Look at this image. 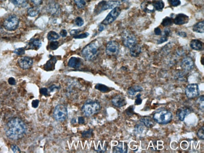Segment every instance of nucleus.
<instances>
[{
  "instance_id": "nucleus-1",
  "label": "nucleus",
  "mask_w": 204,
  "mask_h": 153,
  "mask_svg": "<svg viewBox=\"0 0 204 153\" xmlns=\"http://www.w3.org/2000/svg\"><path fill=\"white\" fill-rule=\"evenodd\" d=\"M6 136L11 140H17L22 138L26 131L25 124L19 118H14L9 121L5 126Z\"/></svg>"
},
{
  "instance_id": "nucleus-2",
  "label": "nucleus",
  "mask_w": 204,
  "mask_h": 153,
  "mask_svg": "<svg viewBox=\"0 0 204 153\" xmlns=\"http://www.w3.org/2000/svg\"><path fill=\"white\" fill-rule=\"evenodd\" d=\"M99 43L97 41H94L87 45L81 51L83 57L87 60H95L99 51Z\"/></svg>"
},
{
  "instance_id": "nucleus-3",
  "label": "nucleus",
  "mask_w": 204,
  "mask_h": 153,
  "mask_svg": "<svg viewBox=\"0 0 204 153\" xmlns=\"http://www.w3.org/2000/svg\"><path fill=\"white\" fill-rule=\"evenodd\" d=\"M153 118L155 122L160 125H167L173 119V114L167 109H161L154 113Z\"/></svg>"
},
{
  "instance_id": "nucleus-4",
  "label": "nucleus",
  "mask_w": 204,
  "mask_h": 153,
  "mask_svg": "<svg viewBox=\"0 0 204 153\" xmlns=\"http://www.w3.org/2000/svg\"><path fill=\"white\" fill-rule=\"evenodd\" d=\"M101 109V105L97 101L88 100L85 103L81 108L84 115L91 117L99 111Z\"/></svg>"
},
{
  "instance_id": "nucleus-5",
  "label": "nucleus",
  "mask_w": 204,
  "mask_h": 153,
  "mask_svg": "<svg viewBox=\"0 0 204 153\" xmlns=\"http://www.w3.org/2000/svg\"><path fill=\"white\" fill-rule=\"evenodd\" d=\"M121 4L120 1L118 0L108 1H102L99 2L96 6L94 9V13L96 14H98L105 10L114 9L119 6Z\"/></svg>"
},
{
  "instance_id": "nucleus-6",
  "label": "nucleus",
  "mask_w": 204,
  "mask_h": 153,
  "mask_svg": "<svg viewBox=\"0 0 204 153\" xmlns=\"http://www.w3.org/2000/svg\"><path fill=\"white\" fill-rule=\"evenodd\" d=\"M19 24L18 17L14 14L8 17L5 19L3 24L6 29L9 31H13L17 28Z\"/></svg>"
},
{
  "instance_id": "nucleus-7",
  "label": "nucleus",
  "mask_w": 204,
  "mask_h": 153,
  "mask_svg": "<svg viewBox=\"0 0 204 153\" xmlns=\"http://www.w3.org/2000/svg\"><path fill=\"white\" fill-rule=\"evenodd\" d=\"M68 110L65 105L60 104L55 107L53 112V116L56 121H63L68 117Z\"/></svg>"
},
{
  "instance_id": "nucleus-8",
  "label": "nucleus",
  "mask_w": 204,
  "mask_h": 153,
  "mask_svg": "<svg viewBox=\"0 0 204 153\" xmlns=\"http://www.w3.org/2000/svg\"><path fill=\"white\" fill-rule=\"evenodd\" d=\"M122 39L124 45L129 49L136 43V37L130 32H124L122 35Z\"/></svg>"
},
{
  "instance_id": "nucleus-9",
  "label": "nucleus",
  "mask_w": 204,
  "mask_h": 153,
  "mask_svg": "<svg viewBox=\"0 0 204 153\" xmlns=\"http://www.w3.org/2000/svg\"><path fill=\"white\" fill-rule=\"evenodd\" d=\"M121 10L120 8L118 6L113 9V10L106 16V18L102 21L101 24L105 25H107L113 23L119 16L121 14Z\"/></svg>"
},
{
  "instance_id": "nucleus-10",
  "label": "nucleus",
  "mask_w": 204,
  "mask_h": 153,
  "mask_svg": "<svg viewBox=\"0 0 204 153\" xmlns=\"http://www.w3.org/2000/svg\"><path fill=\"white\" fill-rule=\"evenodd\" d=\"M185 94L188 99L195 98L199 95V87L197 84H189L187 86L185 89Z\"/></svg>"
},
{
  "instance_id": "nucleus-11",
  "label": "nucleus",
  "mask_w": 204,
  "mask_h": 153,
  "mask_svg": "<svg viewBox=\"0 0 204 153\" xmlns=\"http://www.w3.org/2000/svg\"><path fill=\"white\" fill-rule=\"evenodd\" d=\"M106 54L109 56H116L119 54L120 45L115 41H110L108 43L106 47Z\"/></svg>"
},
{
  "instance_id": "nucleus-12",
  "label": "nucleus",
  "mask_w": 204,
  "mask_h": 153,
  "mask_svg": "<svg viewBox=\"0 0 204 153\" xmlns=\"http://www.w3.org/2000/svg\"><path fill=\"white\" fill-rule=\"evenodd\" d=\"M18 62L20 67L25 69L31 68L33 63L32 59L27 56L21 57L18 59Z\"/></svg>"
},
{
  "instance_id": "nucleus-13",
  "label": "nucleus",
  "mask_w": 204,
  "mask_h": 153,
  "mask_svg": "<svg viewBox=\"0 0 204 153\" xmlns=\"http://www.w3.org/2000/svg\"><path fill=\"white\" fill-rule=\"evenodd\" d=\"M192 112L191 108L189 107H183L177 109L176 115L180 121H184L185 117Z\"/></svg>"
},
{
  "instance_id": "nucleus-14",
  "label": "nucleus",
  "mask_w": 204,
  "mask_h": 153,
  "mask_svg": "<svg viewBox=\"0 0 204 153\" xmlns=\"http://www.w3.org/2000/svg\"><path fill=\"white\" fill-rule=\"evenodd\" d=\"M111 102L113 105L118 108L122 107L127 104L125 98L121 95L114 96L112 99Z\"/></svg>"
},
{
  "instance_id": "nucleus-15",
  "label": "nucleus",
  "mask_w": 204,
  "mask_h": 153,
  "mask_svg": "<svg viewBox=\"0 0 204 153\" xmlns=\"http://www.w3.org/2000/svg\"><path fill=\"white\" fill-rule=\"evenodd\" d=\"M50 60L44 65L43 68L46 71H53L55 69L56 63L58 60L59 56L50 55Z\"/></svg>"
},
{
  "instance_id": "nucleus-16",
  "label": "nucleus",
  "mask_w": 204,
  "mask_h": 153,
  "mask_svg": "<svg viewBox=\"0 0 204 153\" xmlns=\"http://www.w3.org/2000/svg\"><path fill=\"white\" fill-rule=\"evenodd\" d=\"M194 65L193 59L189 57L184 58L181 62V68L184 70L190 71L193 68Z\"/></svg>"
},
{
  "instance_id": "nucleus-17",
  "label": "nucleus",
  "mask_w": 204,
  "mask_h": 153,
  "mask_svg": "<svg viewBox=\"0 0 204 153\" xmlns=\"http://www.w3.org/2000/svg\"><path fill=\"white\" fill-rule=\"evenodd\" d=\"M173 23L177 25L186 24L189 21V17L186 14L180 13L177 14L173 19Z\"/></svg>"
},
{
  "instance_id": "nucleus-18",
  "label": "nucleus",
  "mask_w": 204,
  "mask_h": 153,
  "mask_svg": "<svg viewBox=\"0 0 204 153\" xmlns=\"http://www.w3.org/2000/svg\"><path fill=\"white\" fill-rule=\"evenodd\" d=\"M141 8L144 12L150 13L154 12V7L152 2L150 1H143L141 5Z\"/></svg>"
},
{
  "instance_id": "nucleus-19",
  "label": "nucleus",
  "mask_w": 204,
  "mask_h": 153,
  "mask_svg": "<svg viewBox=\"0 0 204 153\" xmlns=\"http://www.w3.org/2000/svg\"><path fill=\"white\" fill-rule=\"evenodd\" d=\"M139 121L143 123L146 127L148 128H152L156 125L154 120L149 116L142 117L139 119Z\"/></svg>"
},
{
  "instance_id": "nucleus-20",
  "label": "nucleus",
  "mask_w": 204,
  "mask_h": 153,
  "mask_svg": "<svg viewBox=\"0 0 204 153\" xmlns=\"http://www.w3.org/2000/svg\"><path fill=\"white\" fill-rule=\"evenodd\" d=\"M128 145L126 142H120L117 145L113 147V152L114 153H126L127 152Z\"/></svg>"
},
{
  "instance_id": "nucleus-21",
  "label": "nucleus",
  "mask_w": 204,
  "mask_h": 153,
  "mask_svg": "<svg viewBox=\"0 0 204 153\" xmlns=\"http://www.w3.org/2000/svg\"><path fill=\"white\" fill-rule=\"evenodd\" d=\"M82 63V60L79 58L72 57L70 58L68 63V65L70 68H80Z\"/></svg>"
},
{
  "instance_id": "nucleus-22",
  "label": "nucleus",
  "mask_w": 204,
  "mask_h": 153,
  "mask_svg": "<svg viewBox=\"0 0 204 153\" xmlns=\"http://www.w3.org/2000/svg\"><path fill=\"white\" fill-rule=\"evenodd\" d=\"M42 42L39 39H32L28 45V49L37 50H39L42 46Z\"/></svg>"
},
{
  "instance_id": "nucleus-23",
  "label": "nucleus",
  "mask_w": 204,
  "mask_h": 153,
  "mask_svg": "<svg viewBox=\"0 0 204 153\" xmlns=\"http://www.w3.org/2000/svg\"><path fill=\"white\" fill-rule=\"evenodd\" d=\"M190 47L193 50L200 51L203 47V43L199 39H194L192 40L190 43Z\"/></svg>"
},
{
  "instance_id": "nucleus-24",
  "label": "nucleus",
  "mask_w": 204,
  "mask_h": 153,
  "mask_svg": "<svg viewBox=\"0 0 204 153\" xmlns=\"http://www.w3.org/2000/svg\"><path fill=\"white\" fill-rule=\"evenodd\" d=\"M141 52V47L136 43L130 48V55L133 57H137L139 56Z\"/></svg>"
},
{
  "instance_id": "nucleus-25",
  "label": "nucleus",
  "mask_w": 204,
  "mask_h": 153,
  "mask_svg": "<svg viewBox=\"0 0 204 153\" xmlns=\"http://www.w3.org/2000/svg\"><path fill=\"white\" fill-rule=\"evenodd\" d=\"M143 90L142 86L139 85H135L130 87L128 89V93L130 95H135L137 92H141Z\"/></svg>"
},
{
  "instance_id": "nucleus-26",
  "label": "nucleus",
  "mask_w": 204,
  "mask_h": 153,
  "mask_svg": "<svg viewBox=\"0 0 204 153\" xmlns=\"http://www.w3.org/2000/svg\"><path fill=\"white\" fill-rule=\"evenodd\" d=\"M193 30L194 32L203 33L204 32V22L203 21L195 24L193 26Z\"/></svg>"
},
{
  "instance_id": "nucleus-27",
  "label": "nucleus",
  "mask_w": 204,
  "mask_h": 153,
  "mask_svg": "<svg viewBox=\"0 0 204 153\" xmlns=\"http://www.w3.org/2000/svg\"><path fill=\"white\" fill-rule=\"evenodd\" d=\"M152 3L154 9L158 11L162 10L165 6L164 2L162 0H156L154 1Z\"/></svg>"
},
{
  "instance_id": "nucleus-28",
  "label": "nucleus",
  "mask_w": 204,
  "mask_h": 153,
  "mask_svg": "<svg viewBox=\"0 0 204 153\" xmlns=\"http://www.w3.org/2000/svg\"><path fill=\"white\" fill-rule=\"evenodd\" d=\"M39 12V9L37 6H34L30 8L28 10L27 13L28 15L31 17L36 16Z\"/></svg>"
},
{
  "instance_id": "nucleus-29",
  "label": "nucleus",
  "mask_w": 204,
  "mask_h": 153,
  "mask_svg": "<svg viewBox=\"0 0 204 153\" xmlns=\"http://www.w3.org/2000/svg\"><path fill=\"white\" fill-rule=\"evenodd\" d=\"M173 24V19L170 17H167L163 19L161 25L164 27H168V26L172 25Z\"/></svg>"
},
{
  "instance_id": "nucleus-30",
  "label": "nucleus",
  "mask_w": 204,
  "mask_h": 153,
  "mask_svg": "<svg viewBox=\"0 0 204 153\" xmlns=\"http://www.w3.org/2000/svg\"><path fill=\"white\" fill-rule=\"evenodd\" d=\"M90 0H74L75 4L79 9H83L87 5Z\"/></svg>"
},
{
  "instance_id": "nucleus-31",
  "label": "nucleus",
  "mask_w": 204,
  "mask_h": 153,
  "mask_svg": "<svg viewBox=\"0 0 204 153\" xmlns=\"http://www.w3.org/2000/svg\"><path fill=\"white\" fill-rule=\"evenodd\" d=\"M60 37L58 34L54 31H51L48 32L47 38L49 40H55L58 39Z\"/></svg>"
},
{
  "instance_id": "nucleus-32",
  "label": "nucleus",
  "mask_w": 204,
  "mask_h": 153,
  "mask_svg": "<svg viewBox=\"0 0 204 153\" xmlns=\"http://www.w3.org/2000/svg\"><path fill=\"white\" fill-rule=\"evenodd\" d=\"M95 88L96 89L100 91L103 92V93L108 92L110 90V89H109L108 87L101 84H97L95 85Z\"/></svg>"
},
{
  "instance_id": "nucleus-33",
  "label": "nucleus",
  "mask_w": 204,
  "mask_h": 153,
  "mask_svg": "<svg viewBox=\"0 0 204 153\" xmlns=\"http://www.w3.org/2000/svg\"><path fill=\"white\" fill-rule=\"evenodd\" d=\"M10 1L15 6H22L25 4L27 0H10Z\"/></svg>"
},
{
  "instance_id": "nucleus-34",
  "label": "nucleus",
  "mask_w": 204,
  "mask_h": 153,
  "mask_svg": "<svg viewBox=\"0 0 204 153\" xmlns=\"http://www.w3.org/2000/svg\"><path fill=\"white\" fill-rule=\"evenodd\" d=\"M93 129H90L86 131L83 132L82 136L83 137L85 138H91L93 135Z\"/></svg>"
},
{
  "instance_id": "nucleus-35",
  "label": "nucleus",
  "mask_w": 204,
  "mask_h": 153,
  "mask_svg": "<svg viewBox=\"0 0 204 153\" xmlns=\"http://www.w3.org/2000/svg\"><path fill=\"white\" fill-rule=\"evenodd\" d=\"M106 144H104L103 142H101V144H98V146H97L98 147H96L95 150L98 152H105L106 150V147H102V146Z\"/></svg>"
},
{
  "instance_id": "nucleus-36",
  "label": "nucleus",
  "mask_w": 204,
  "mask_h": 153,
  "mask_svg": "<svg viewBox=\"0 0 204 153\" xmlns=\"http://www.w3.org/2000/svg\"><path fill=\"white\" fill-rule=\"evenodd\" d=\"M204 95H201L197 101V104H199L200 109H201L202 111H203L204 110Z\"/></svg>"
},
{
  "instance_id": "nucleus-37",
  "label": "nucleus",
  "mask_w": 204,
  "mask_h": 153,
  "mask_svg": "<svg viewBox=\"0 0 204 153\" xmlns=\"http://www.w3.org/2000/svg\"><path fill=\"white\" fill-rule=\"evenodd\" d=\"M59 43L57 41H52L50 43L49 47L50 49L52 50H55L57 49L59 47Z\"/></svg>"
},
{
  "instance_id": "nucleus-38",
  "label": "nucleus",
  "mask_w": 204,
  "mask_h": 153,
  "mask_svg": "<svg viewBox=\"0 0 204 153\" xmlns=\"http://www.w3.org/2000/svg\"><path fill=\"white\" fill-rule=\"evenodd\" d=\"M197 136L200 139L204 140V126H202L199 130H198L197 133Z\"/></svg>"
},
{
  "instance_id": "nucleus-39",
  "label": "nucleus",
  "mask_w": 204,
  "mask_h": 153,
  "mask_svg": "<svg viewBox=\"0 0 204 153\" xmlns=\"http://www.w3.org/2000/svg\"><path fill=\"white\" fill-rule=\"evenodd\" d=\"M75 23L76 25L80 27L84 24V22L83 20L81 17H77L75 20Z\"/></svg>"
},
{
  "instance_id": "nucleus-40",
  "label": "nucleus",
  "mask_w": 204,
  "mask_h": 153,
  "mask_svg": "<svg viewBox=\"0 0 204 153\" xmlns=\"http://www.w3.org/2000/svg\"><path fill=\"white\" fill-rule=\"evenodd\" d=\"M89 34L88 32H85L84 33H82L79 35H75L73 37L74 39H84V38H87L89 36Z\"/></svg>"
},
{
  "instance_id": "nucleus-41",
  "label": "nucleus",
  "mask_w": 204,
  "mask_h": 153,
  "mask_svg": "<svg viewBox=\"0 0 204 153\" xmlns=\"http://www.w3.org/2000/svg\"><path fill=\"white\" fill-rule=\"evenodd\" d=\"M169 3L171 6L176 7L181 5V2L180 0H168Z\"/></svg>"
},
{
  "instance_id": "nucleus-42",
  "label": "nucleus",
  "mask_w": 204,
  "mask_h": 153,
  "mask_svg": "<svg viewBox=\"0 0 204 153\" xmlns=\"http://www.w3.org/2000/svg\"><path fill=\"white\" fill-rule=\"evenodd\" d=\"M25 49L24 47H20V48H17L14 50V52L15 54L18 55H22L25 53Z\"/></svg>"
},
{
  "instance_id": "nucleus-43",
  "label": "nucleus",
  "mask_w": 204,
  "mask_h": 153,
  "mask_svg": "<svg viewBox=\"0 0 204 153\" xmlns=\"http://www.w3.org/2000/svg\"><path fill=\"white\" fill-rule=\"evenodd\" d=\"M168 40V37L164 35L161 36V38H159L157 40V43L158 44H161V43H165Z\"/></svg>"
},
{
  "instance_id": "nucleus-44",
  "label": "nucleus",
  "mask_w": 204,
  "mask_h": 153,
  "mask_svg": "<svg viewBox=\"0 0 204 153\" xmlns=\"http://www.w3.org/2000/svg\"><path fill=\"white\" fill-rule=\"evenodd\" d=\"M141 94L140 93H139L136 95V99L135 101V104L136 105H139L142 104L143 102V100L140 98Z\"/></svg>"
},
{
  "instance_id": "nucleus-45",
  "label": "nucleus",
  "mask_w": 204,
  "mask_h": 153,
  "mask_svg": "<svg viewBox=\"0 0 204 153\" xmlns=\"http://www.w3.org/2000/svg\"><path fill=\"white\" fill-rule=\"evenodd\" d=\"M126 114L128 116H132L134 114V107L133 106L129 107L126 110Z\"/></svg>"
},
{
  "instance_id": "nucleus-46",
  "label": "nucleus",
  "mask_w": 204,
  "mask_h": 153,
  "mask_svg": "<svg viewBox=\"0 0 204 153\" xmlns=\"http://www.w3.org/2000/svg\"><path fill=\"white\" fill-rule=\"evenodd\" d=\"M58 9L59 8L58 7L57 5L54 4L53 5H51V6H50V10H51V13L53 14V13L57 12Z\"/></svg>"
},
{
  "instance_id": "nucleus-47",
  "label": "nucleus",
  "mask_w": 204,
  "mask_h": 153,
  "mask_svg": "<svg viewBox=\"0 0 204 153\" xmlns=\"http://www.w3.org/2000/svg\"><path fill=\"white\" fill-rule=\"evenodd\" d=\"M11 148L13 152L14 153H19L20 152V149L18 146L16 145H12L11 146Z\"/></svg>"
},
{
  "instance_id": "nucleus-48",
  "label": "nucleus",
  "mask_w": 204,
  "mask_h": 153,
  "mask_svg": "<svg viewBox=\"0 0 204 153\" xmlns=\"http://www.w3.org/2000/svg\"><path fill=\"white\" fill-rule=\"evenodd\" d=\"M40 93L42 95L45 96L48 95V89L46 88H42L40 89Z\"/></svg>"
},
{
  "instance_id": "nucleus-49",
  "label": "nucleus",
  "mask_w": 204,
  "mask_h": 153,
  "mask_svg": "<svg viewBox=\"0 0 204 153\" xmlns=\"http://www.w3.org/2000/svg\"><path fill=\"white\" fill-rule=\"evenodd\" d=\"M154 32L155 35H161L162 34L161 29L159 27H157L155 28L154 30Z\"/></svg>"
},
{
  "instance_id": "nucleus-50",
  "label": "nucleus",
  "mask_w": 204,
  "mask_h": 153,
  "mask_svg": "<svg viewBox=\"0 0 204 153\" xmlns=\"http://www.w3.org/2000/svg\"><path fill=\"white\" fill-rule=\"evenodd\" d=\"M177 35L181 37H186L187 36L186 33L184 31H179L177 33Z\"/></svg>"
},
{
  "instance_id": "nucleus-51",
  "label": "nucleus",
  "mask_w": 204,
  "mask_h": 153,
  "mask_svg": "<svg viewBox=\"0 0 204 153\" xmlns=\"http://www.w3.org/2000/svg\"><path fill=\"white\" fill-rule=\"evenodd\" d=\"M39 101L38 100H34L32 102V106L34 108H36L39 106Z\"/></svg>"
},
{
  "instance_id": "nucleus-52",
  "label": "nucleus",
  "mask_w": 204,
  "mask_h": 153,
  "mask_svg": "<svg viewBox=\"0 0 204 153\" xmlns=\"http://www.w3.org/2000/svg\"><path fill=\"white\" fill-rule=\"evenodd\" d=\"M60 35L63 38L65 37L68 35V32H67V30L65 29L62 30L60 31Z\"/></svg>"
},
{
  "instance_id": "nucleus-53",
  "label": "nucleus",
  "mask_w": 204,
  "mask_h": 153,
  "mask_svg": "<svg viewBox=\"0 0 204 153\" xmlns=\"http://www.w3.org/2000/svg\"><path fill=\"white\" fill-rule=\"evenodd\" d=\"M80 31H81V30L80 29L72 30L70 32V34L71 35H76V34L79 33H80Z\"/></svg>"
},
{
  "instance_id": "nucleus-54",
  "label": "nucleus",
  "mask_w": 204,
  "mask_h": 153,
  "mask_svg": "<svg viewBox=\"0 0 204 153\" xmlns=\"http://www.w3.org/2000/svg\"><path fill=\"white\" fill-rule=\"evenodd\" d=\"M31 1L32 2L35 6H38L41 4L43 0H31Z\"/></svg>"
},
{
  "instance_id": "nucleus-55",
  "label": "nucleus",
  "mask_w": 204,
  "mask_h": 153,
  "mask_svg": "<svg viewBox=\"0 0 204 153\" xmlns=\"http://www.w3.org/2000/svg\"><path fill=\"white\" fill-rule=\"evenodd\" d=\"M60 89L59 87L55 85H52L49 88V91L52 92L55 89Z\"/></svg>"
},
{
  "instance_id": "nucleus-56",
  "label": "nucleus",
  "mask_w": 204,
  "mask_h": 153,
  "mask_svg": "<svg viewBox=\"0 0 204 153\" xmlns=\"http://www.w3.org/2000/svg\"><path fill=\"white\" fill-rule=\"evenodd\" d=\"M8 82L9 84L10 85H15L16 84V81L15 79L13 77H10L9 79Z\"/></svg>"
},
{
  "instance_id": "nucleus-57",
  "label": "nucleus",
  "mask_w": 204,
  "mask_h": 153,
  "mask_svg": "<svg viewBox=\"0 0 204 153\" xmlns=\"http://www.w3.org/2000/svg\"><path fill=\"white\" fill-rule=\"evenodd\" d=\"M164 35L166 36L169 37V35H170L171 30L169 28H165L164 31Z\"/></svg>"
},
{
  "instance_id": "nucleus-58",
  "label": "nucleus",
  "mask_w": 204,
  "mask_h": 153,
  "mask_svg": "<svg viewBox=\"0 0 204 153\" xmlns=\"http://www.w3.org/2000/svg\"><path fill=\"white\" fill-rule=\"evenodd\" d=\"M85 122V119L83 117H79L78 118V123L80 124H83Z\"/></svg>"
},
{
  "instance_id": "nucleus-59",
  "label": "nucleus",
  "mask_w": 204,
  "mask_h": 153,
  "mask_svg": "<svg viewBox=\"0 0 204 153\" xmlns=\"http://www.w3.org/2000/svg\"><path fill=\"white\" fill-rule=\"evenodd\" d=\"M104 29V27L103 25H100L98 27V31L101 32L103 31Z\"/></svg>"
},
{
  "instance_id": "nucleus-60",
  "label": "nucleus",
  "mask_w": 204,
  "mask_h": 153,
  "mask_svg": "<svg viewBox=\"0 0 204 153\" xmlns=\"http://www.w3.org/2000/svg\"><path fill=\"white\" fill-rule=\"evenodd\" d=\"M1 31V28L0 27V32Z\"/></svg>"
}]
</instances>
